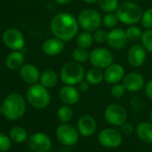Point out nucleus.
<instances>
[{"mask_svg": "<svg viewBox=\"0 0 152 152\" xmlns=\"http://www.w3.org/2000/svg\"><path fill=\"white\" fill-rule=\"evenodd\" d=\"M78 28L77 20L69 12H60L51 21L52 33L63 42L73 39L78 32Z\"/></svg>", "mask_w": 152, "mask_h": 152, "instance_id": "nucleus-1", "label": "nucleus"}, {"mask_svg": "<svg viewBox=\"0 0 152 152\" xmlns=\"http://www.w3.org/2000/svg\"><path fill=\"white\" fill-rule=\"evenodd\" d=\"M2 114L9 120L21 118L26 111V102L24 98L16 93L5 97L2 103Z\"/></svg>", "mask_w": 152, "mask_h": 152, "instance_id": "nucleus-2", "label": "nucleus"}, {"mask_svg": "<svg viewBox=\"0 0 152 152\" xmlns=\"http://www.w3.org/2000/svg\"><path fill=\"white\" fill-rule=\"evenodd\" d=\"M142 12L141 6L132 1L121 3L116 10L118 20L126 25H134L141 21Z\"/></svg>", "mask_w": 152, "mask_h": 152, "instance_id": "nucleus-3", "label": "nucleus"}, {"mask_svg": "<svg viewBox=\"0 0 152 152\" xmlns=\"http://www.w3.org/2000/svg\"><path fill=\"white\" fill-rule=\"evenodd\" d=\"M85 75L86 70L81 63L69 61L62 66L60 77L65 85L76 86L85 79Z\"/></svg>", "mask_w": 152, "mask_h": 152, "instance_id": "nucleus-4", "label": "nucleus"}, {"mask_svg": "<svg viewBox=\"0 0 152 152\" xmlns=\"http://www.w3.org/2000/svg\"><path fill=\"white\" fill-rule=\"evenodd\" d=\"M26 97L29 105L38 110L46 108L51 102L50 93L41 84L31 85L27 91Z\"/></svg>", "mask_w": 152, "mask_h": 152, "instance_id": "nucleus-5", "label": "nucleus"}, {"mask_svg": "<svg viewBox=\"0 0 152 152\" xmlns=\"http://www.w3.org/2000/svg\"><path fill=\"white\" fill-rule=\"evenodd\" d=\"M77 22L85 31L94 32L102 24V17L98 11L93 8L82 10L77 16Z\"/></svg>", "mask_w": 152, "mask_h": 152, "instance_id": "nucleus-6", "label": "nucleus"}, {"mask_svg": "<svg viewBox=\"0 0 152 152\" xmlns=\"http://www.w3.org/2000/svg\"><path fill=\"white\" fill-rule=\"evenodd\" d=\"M104 118L108 124L112 126H120L127 121L126 109L118 103H111L104 110Z\"/></svg>", "mask_w": 152, "mask_h": 152, "instance_id": "nucleus-7", "label": "nucleus"}, {"mask_svg": "<svg viewBox=\"0 0 152 152\" xmlns=\"http://www.w3.org/2000/svg\"><path fill=\"white\" fill-rule=\"evenodd\" d=\"M123 134L115 128H104L98 134V142L101 146L106 149L118 148L123 142Z\"/></svg>", "mask_w": 152, "mask_h": 152, "instance_id": "nucleus-8", "label": "nucleus"}, {"mask_svg": "<svg viewBox=\"0 0 152 152\" xmlns=\"http://www.w3.org/2000/svg\"><path fill=\"white\" fill-rule=\"evenodd\" d=\"M79 136L77 129L69 123L61 124L56 129V137L64 146L71 147L76 145L79 141Z\"/></svg>", "mask_w": 152, "mask_h": 152, "instance_id": "nucleus-9", "label": "nucleus"}, {"mask_svg": "<svg viewBox=\"0 0 152 152\" xmlns=\"http://www.w3.org/2000/svg\"><path fill=\"white\" fill-rule=\"evenodd\" d=\"M89 61L94 68L105 69L113 63V54L107 48H95L90 53Z\"/></svg>", "mask_w": 152, "mask_h": 152, "instance_id": "nucleus-10", "label": "nucleus"}, {"mask_svg": "<svg viewBox=\"0 0 152 152\" xmlns=\"http://www.w3.org/2000/svg\"><path fill=\"white\" fill-rule=\"evenodd\" d=\"M3 42L8 48L13 51H20L24 47L25 38L19 29L10 28L4 30L3 34Z\"/></svg>", "mask_w": 152, "mask_h": 152, "instance_id": "nucleus-11", "label": "nucleus"}, {"mask_svg": "<svg viewBox=\"0 0 152 152\" xmlns=\"http://www.w3.org/2000/svg\"><path fill=\"white\" fill-rule=\"evenodd\" d=\"M51 138L43 133H35L28 139V145L34 152H48L52 148Z\"/></svg>", "mask_w": 152, "mask_h": 152, "instance_id": "nucleus-12", "label": "nucleus"}, {"mask_svg": "<svg viewBox=\"0 0 152 152\" xmlns=\"http://www.w3.org/2000/svg\"><path fill=\"white\" fill-rule=\"evenodd\" d=\"M77 129L80 135L84 137H91L97 130L96 119L89 114L82 115L77 120Z\"/></svg>", "mask_w": 152, "mask_h": 152, "instance_id": "nucleus-13", "label": "nucleus"}, {"mask_svg": "<svg viewBox=\"0 0 152 152\" xmlns=\"http://www.w3.org/2000/svg\"><path fill=\"white\" fill-rule=\"evenodd\" d=\"M147 51L140 44L133 45L127 53V61L129 64L134 68H139L142 66L146 61Z\"/></svg>", "mask_w": 152, "mask_h": 152, "instance_id": "nucleus-14", "label": "nucleus"}, {"mask_svg": "<svg viewBox=\"0 0 152 152\" xmlns=\"http://www.w3.org/2000/svg\"><path fill=\"white\" fill-rule=\"evenodd\" d=\"M128 38L126 37V33L122 28H114L110 32H108L107 43L111 48L121 50L126 46Z\"/></svg>", "mask_w": 152, "mask_h": 152, "instance_id": "nucleus-15", "label": "nucleus"}, {"mask_svg": "<svg viewBox=\"0 0 152 152\" xmlns=\"http://www.w3.org/2000/svg\"><path fill=\"white\" fill-rule=\"evenodd\" d=\"M125 68L119 63H112L103 71L104 80L110 85H115L123 80L125 77Z\"/></svg>", "mask_w": 152, "mask_h": 152, "instance_id": "nucleus-16", "label": "nucleus"}, {"mask_svg": "<svg viewBox=\"0 0 152 152\" xmlns=\"http://www.w3.org/2000/svg\"><path fill=\"white\" fill-rule=\"evenodd\" d=\"M122 81L126 91L133 93L138 92L145 86V80L143 76L137 72H130L125 75Z\"/></svg>", "mask_w": 152, "mask_h": 152, "instance_id": "nucleus-17", "label": "nucleus"}, {"mask_svg": "<svg viewBox=\"0 0 152 152\" xmlns=\"http://www.w3.org/2000/svg\"><path fill=\"white\" fill-rule=\"evenodd\" d=\"M61 101L66 105H75L80 100V92L74 86H68L61 87L59 92Z\"/></svg>", "mask_w": 152, "mask_h": 152, "instance_id": "nucleus-18", "label": "nucleus"}, {"mask_svg": "<svg viewBox=\"0 0 152 152\" xmlns=\"http://www.w3.org/2000/svg\"><path fill=\"white\" fill-rule=\"evenodd\" d=\"M40 76L41 74L39 69L33 64L30 63L23 64L20 68V78L28 85L37 84V82L40 79Z\"/></svg>", "mask_w": 152, "mask_h": 152, "instance_id": "nucleus-19", "label": "nucleus"}, {"mask_svg": "<svg viewBox=\"0 0 152 152\" xmlns=\"http://www.w3.org/2000/svg\"><path fill=\"white\" fill-rule=\"evenodd\" d=\"M65 47L64 42L57 37H52L45 40L42 45L43 52L50 56L60 54Z\"/></svg>", "mask_w": 152, "mask_h": 152, "instance_id": "nucleus-20", "label": "nucleus"}, {"mask_svg": "<svg viewBox=\"0 0 152 152\" xmlns=\"http://www.w3.org/2000/svg\"><path fill=\"white\" fill-rule=\"evenodd\" d=\"M134 133L142 142L152 144V123L151 121H142L137 124Z\"/></svg>", "mask_w": 152, "mask_h": 152, "instance_id": "nucleus-21", "label": "nucleus"}, {"mask_svg": "<svg viewBox=\"0 0 152 152\" xmlns=\"http://www.w3.org/2000/svg\"><path fill=\"white\" fill-rule=\"evenodd\" d=\"M25 57L20 51H12L5 59V65L11 70L20 69L24 64Z\"/></svg>", "mask_w": 152, "mask_h": 152, "instance_id": "nucleus-22", "label": "nucleus"}, {"mask_svg": "<svg viewBox=\"0 0 152 152\" xmlns=\"http://www.w3.org/2000/svg\"><path fill=\"white\" fill-rule=\"evenodd\" d=\"M39 80L45 88H53L58 82V74L53 69H47L41 74Z\"/></svg>", "mask_w": 152, "mask_h": 152, "instance_id": "nucleus-23", "label": "nucleus"}, {"mask_svg": "<svg viewBox=\"0 0 152 152\" xmlns=\"http://www.w3.org/2000/svg\"><path fill=\"white\" fill-rule=\"evenodd\" d=\"M85 79L92 86H98L104 80V75L102 69L92 68L86 72Z\"/></svg>", "mask_w": 152, "mask_h": 152, "instance_id": "nucleus-24", "label": "nucleus"}, {"mask_svg": "<svg viewBox=\"0 0 152 152\" xmlns=\"http://www.w3.org/2000/svg\"><path fill=\"white\" fill-rule=\"evenodd\" d=\"M9 137L12 142L17 143H22L26 142L28 138V132L21 126H13L9 132Z\"/></svg>", "mask_w": 152, "mask_h": 152, "instance_id": "nucleus-25", "label": "nucleus"}, {"mask_svg": "<svg viewBox=\"0 0 152 152\" xmlns=\"http://www.w3.org/2000/svg\"><path fill=\"white\" fill-rule=\"evenodd\" d=\"M73 115H74V112H73L71 106L66 105V104L60 107L57 111L58 119L61 122V124H66L71 121Z\"/></svg>", "mask_w": 152, "mask_h": 152, "instance_id": "nucleus-26", "label": "nucleus"}, {"mask_svg": "<svg viewBox=\"0 0 152 152\" xmlns=\"http://www.w3.org/2000/svg\"><path fill=\"white\" fill-rule=\"evenodd\" d=\"M94 42L93 34L87 31H84L77 35V45L78 47L88 49Z\"/></svg>", "mask_w": 152, "mask_h": 152, "instance_id": "nucleus-27", "label": "nucleus"}, {"mask_svg": "<svg viewBox=\"0 0 152 152\" xmlns=\"http://www.w3.org/2000/svg\"><path fill=\"white\" fill-rule=\"evenodd\" d=\"M89 56H90V53H88L87 49H85V48L77 47L72 52V58L74 61L78 62V63L86 62V61L89 60Z\"/></svg>", "mask_w": 152, "mask_h": 152, "instance_id": "nucleus-28", "label": "nucleus"}, {"mask_svg": "<svg viewBox=\"0 0 152 152\" xmlns=\"http://www.w3.org/2000/svg\"><path fill=\"white\" fill-rule=\"evenodd\" d=\"M100 8L105 12H113L118 9L119 3L118 0H99Z\"/></svg>", "mask_w": 152, "mask_h": 152, "instance_id": "nucleus-29", "label": "nucleus"}, {"mask_svg": "<svg viewBox=\"0 0 152 152\" xmlns=\"http://www.w3.org/2000/svg\"><path fill=\"white\" fill-rule=\"evenodd\" d=\"M126 37L128 38V41H132V42H137L139 40L142 39V31L139 27L136 26H131L129 27L126 31Z\"/></svg>", "mask_w": 152, "mask_h": 152, "instance_id": "nucleus-30", "label": "nucleus"}, {"mask_svg": "<svg viewBox=\"0 0 152 152\" xmlns=\"http://www.w3.org/2000/svg\"><path fill=\"white\" fill-rule=\"evenodd\" d=\"M118 21L117 14L113 12H107L102 17V25L107 28H114Z\"/></svg>", "mask_w": 152, "mask_h": 152, "instance_id": "nucleus-31", "label": "nucleus"}, {"mask_svg": "<svg viewBox=\"0 0 152 152\" xmlns=\"http://www.w3.org/2000/svg\"><path fill=\"white\" fill-rule=\"evenodd\" d=\"M142 45L147 52L152 53V28L146 29L142 36Z\"/></svg>", "mask_w": 152, "mask_h": 152, "instance_id": "nucleus-32", "label": "nucleus"}, {"mask_svg": "<svg viewBox=\"0 0 152 152\" xmlns=\"http://www.w3.org/2000/svg\"><path fill=\"white\" fill-rule=\"evenodd\" d=\"M141 22L142 26L147 29L152 28V8H149L142 12Z\"/></svg>", "mask_w": 152, "mask_h": 152, "instance_id": "nucleus-33", "label": "nucleus"}, {"mask_svg": "<svg viewBox=\"0 0 152 152\" xmlns=\"http://www.w3.org/2000/svg\"><path fill=\"white\" fill-rule=\"evenodd\" d=\"M126 89L125 88L124 85L123 84H119V83L113 85L111 89H110L111 95L114 98H117V99L122 98L126 94Z\"/></svg>", "mask_w": 152, "mask_h": 152, "instance_id": "nucleus-34", "label": "nucleus"}, {"mask_svg": "<svg viewBox=\"0 0 152 152\" xmlns=\"http://www.w3.org/2000/svg\"><path fill=\"white\" fill-rule=\"evenodd\" d=\"M107 37H108V32H106L103 29H97L93 34L94 41H95L98 44H103L107 43Z\"/></svg>", "mask_w": 152, "mask_h": 152, "instance_id": "nucleus-35", "label": "nucleus"}, {"mask_svg": "<svg viewBox=\"0 0 152 152\" xmlns=\"http://www.w3.org/2000/svg\"><path fill=\"white\" fill-rule=\"evenodd\" d=\"M12 146V140L6 134L0 133V151H7Z\"/></svg>", "mask_w": 152, "mask_h": 152, "instance_id": "nucleus-36", "label": "nucleus"}, {"mask_svg": "<svg viewBox=\"0 0 152 152\" xmlns=\"http://www.w3.org/2000/svg\"><path fill=\"white\" fill-rule=\"evenodd\" d=\"M120 132L122 133L123 135H131L132 134L134 133L135 127H134V126L129 123V122H125L123 125H121L120 126Z\"/></svg>", "mask_w": 152, "mask_h": 152, "instance_id": "nucleus-37", "label": "nucleus"}, {"mask_svg": "<svg viewBox=\"0 0 152 152\" xmlns=\"http://www.w3.org/2000/svg\"><path fill=\"white\" fill-rule=\"evenodd\" d=\"M77 89L79 92H82V93H86L89 88H90V84L86 81V80H83L81 81L78 85H77Z\"/></svg>", "mask_w": 152, "mask_h": 152, "instance_id": "nucleus-38", "label": "nucleus"}, {"mask_svg": "<svg viewBox=\"0 0 152 152\" xmlns=\"http://www.w3.org/2000/svg\"><path fill=\"white\" fill-rule=\"evenodd\" d=\"M145 94L146 96L152 101V79L145 85Z\"/></svg>", "mask_w": 152, "mask_h": 152, "instance_id": "nucleus-39", "label": "nucleus"}, {"mask_svg": "<svg viewBox=\"0 0 152 152\" xmlns=\"http://www.w3.org/2000/svg\"><path fill=\"white\" fill-rule=\"evenodd\" d=\"M54 1L60 4H69L71 0H54Z\"/></svg>", "mask_w": 152, "mask_h": 152, "instance_id": "nucleus-40", "label": "nucleus"}, {"mask_svg": "<svg viewBox=\"0 0 152 152\" xmlns=\"http://www.w3.org/2000/svg\"><path fill=\"white\" fill-rule=\"evenodd\" d=\"M85 3H87V4H95V3H98V1L99 0H83Z\"/></svg>", "mask_w": 152, "mask_h": 152, "instance_id": "nucleus-41", "label": "nucleus"}, {"mask_svg": "<svg viewBox=\"0 0 152 152\" xmlns=\"http://www.w3.org/2000/svg\"><path fill=\"white\" fill-rule=\"evenodd\" d=\"M149 117H150V121L152 123V109L151 110V112H150V116Z\"/></svg>", "mask_w": 152, "mask_h": 152, "instance_id": "nucleus-42", "label": "nucleus"}, {"mask_svg": "<svg viewBox=\"0 0 152 152\" xmlns=\"http://www.w3.org/2000/svg\"><path fill=\"white\" fill-rule=\"evenodd\" d=\"M1 114H2V106L0 105V116H1Z\"/></svg>", "mask_w": 152, "mask_h": 152, "instance_id": "nucleus-43", "label": "nucleus"}, {"mask_svg": "<svg viewBox=\"0 0 152 152\" xmlns=\"http://www.w3.org/2000/svg\"><path fill=\"white\" fill-rule=\"evenodd\" d=\"M142 152H150V151H142Z\"/></svg>", "mask_w": 152, "mask_h": 152, "instance_id": "nucleus-44", "label": "nucleus"}, {"mask_svg": "<svg viewBox=\"0 0 152 152\" xmlns=\"http://www.w3.org/2000/svg\"><path fill=\"white\" fill-rule=\"evenodd\" d=\"M38 1H45V0H38Z\"/></svg>", "mask_w": 152, "mask_h": 152, "instance_id": "nucleus-45", "label": "nucleus"}, {"mask_svg": "<svg viewBox=\"0 0 152 152\" xmlns=\"http://www.w3.org/2000/svg\"><path fill=\"white\" fill-rule=\"evenodd\" d=\"M28 152H34V151H28Z\"/></svg>", "mask_w": 152, "mask_h": 152, "instance_id": "nucleus-46", "label": "nucleus"}, {"mask_svg": "<svg viewBox=\"0 0 152 152\" xmlns=\"http://www.w3.org/2000/svg\"><path fill=\"white\" fill-rule=\"evenodd\" d=\"M0 152H1V151H0Z\"/></svg>", "mask_w": 152, "mask_h": 152, "instance_id": "nucleus-47", "label": "nucleus"}]
</instances>
